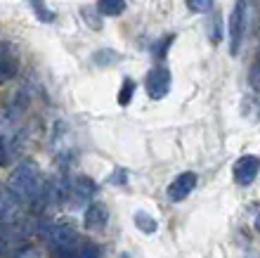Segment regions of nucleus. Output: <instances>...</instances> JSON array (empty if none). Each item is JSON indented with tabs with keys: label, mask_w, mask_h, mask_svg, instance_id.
<instances>
[{
	"label": "nucleus",
	"mask_w": 260,
	"mask_h": 258,
	"mask_svg": "<svg viewBox=\"0 0 260 258\" xmlns=\"http://www.w3.org/2000/svg\"><path fill=\"white\" fill-rule=\"evenodd\" d=\"M10 192L17 199H24V202H36L41 197L43 180L34 163H21L14 168V173L10 176Z\"/></svg>",
	"instance_id": "f257e3e1"
},
{
	"label": "nucleus",
	"mask_w": 260,
	"mask_h": 258,
	"mask_svg": "<svg viewBox=\"0 0 260 258\" xmlns=\"http://www.w3.org/2000/svg\"><path fill=\"white\" fill-rule=\"evenodd\" d=\"M246 21H248V10H246V0H237L230 12V21H227V31H230V52L237 54L241 48V38L246 31Z\"/></svg>",
	"instance_id": "f03ea898"
},
{
	"label": "nucleus",
	"mask_w": 260,
	"mask_h": 258,
	"mask_svg": "<svg viewBox=\"0 0 260 258\" xmlns=\"http://www.w3.org/2000/svg\"><path fill=\"white\" fill-rule=\"evenodd\" d=\"M171 90V71L166 67H156L151 69L147 76V93L151 100H164Z\"/></svg>",
	"instance_id": "7ed1b4c3"
},
{
	"label": "nucleus",
	"mask_w": 260,
	"mask_h": 258,
	"mask_svg": "<svg viewBox=\"0 0 260 258\" xmlns=\"http://www.w3.org/2000/svg\"><path fill=\"white\" fill-rule=\"evenodd\" d=\"M234 180H237V185H241V187H248V185L253 183L255 178H258L260 173V161L255 159V156H241L239 161L234 163Z\"/></svg>",
	"instance_id": "20e7f679"
},
{
	"label": "nucleus",
	"mask_w": 260,
	"mask_h": 258,
	"mask_svg": "<svg viewBox=\"0 0 260 258\" xmlns=\"http://www.w3.org/2000/svg\"><path fill=\"white\" fill-rule=\"evenodd\" d=\"M194 187H197V173H189V170L180 173L171 183V187H168V199L171 202H182V199H187L192 194Z\"/></svg>",
	"instance_id": "39448f33"
},
{
	"label": "nucleus",
	"mask_w": 260,
	"mask_h": 258,
	"mask_svg": "<svg viewBox=\"0 0 260 258\" xmlns=\"http://www.w3.org/2000/svg\"><path fill=\"white\" fill-rule=\"evenodd\" d=\"M76 242H78V235L74 232V227L57 225L55 230H52V244H55L57 251H74Z\"/></svg>",
	"instance_id": "423d86ee"
},
{
	"label": "nucleus",
	"mask_w": 260,
	"mask_h": 258,
	"mask_svg": "<svg viewBox=\"0 0 260 258\" xmlns=\"http://www.w3.org/2000/svg\"><path fill=\"white\" fill-rule=\"evenodd\" d=\"M107 218H109V213H107V206L104 204H90L88 211H85V227L88 230H100V227H104L107 225Z\"/></svg>",
	"instance_id": "0eeeda50"
},
{
	"label": "nucleus",
	"mask_w": 260,
	"mask_h": 258,
	"mask_svg": "<svg viewBox=\"0 0 260 258\" xmlns=\"http://www.w3.org/2000/svg\"><path fill=\"white\" fill-rule=\"evenodd\" d=\"M19 213V199L12 192H0V223L12 220Z\"/></svg>",
	"instance_id": "6e6552de"
},
{
	"label": "nucleus",
	"mask_w": 260,
	"mask_h": 258,
	"mask_svg": "<svg viewBox=\"0 0 260 258\" xmlns=\"http://www.w3.org/2000/svg\"><path fill=\"white\" fill-rule=\"evenodd\" d=\"M92 194H95V183L85 176H78V180L74 183V199L78 204H83V202H88Z\"/></svg>",
	"instance_id": "1a4fd4ad"
},
{
	"label": "nucleus",
	"mask_w": 260,
	"mask_h": 258,
	"mask_svg": "<svg viewBox=\"0 0 260 258\" xmlns=\"http://www.w3.org/2000/svg\"><path fill=\"white\" fill-rule=\"evenodd\" d=\"M14 74H17V62H14V57L0 52V83L10 81Z\"/></svg>",
	"instance_id": "9d476101"
},
{
	"label": "nucleus",
	"mask_w": 260,
	"mask_h": 258,
	"mask_svg": "<svg viewBox=\"0 0 260 258\" xmlns=\"http://www.w3.org/2000/svg\"><path fill=\"white\" fill-rule=\"evenodd\" d=\"M97 10L107 17H116L125 10V0H100L97 3Z\"/></svg>",
	"instance_id": "9b49d317"
},
{
	"label": "nucleus",
	"mask_w": 260,
	"mask_h": 258,
	"mask_svg": "<svg viewBox=\"0 0 260 258\" xmlns=\"http://www.w3.org/2000/svg\"><path fill=\"white\" fill-rule=\"evenodd\" d=\"M135 225L144 235H154V232H156V220H154L149 213H144V211H137L135 213Z\"/></svg>",
	"instance_id": "f8f14e48"
},
{
	"label": "nucleus",
	"mask_w": 260,
	"mask_h": 258,
	"mask_svg": "<svg viewBox=\"0 0 260 258\" xmlns=\"http://www.w3.org/2000/svg\"><path fill=\"white\" fill-rule=\"evenodd\" d=\"M187 7L192 12H211L213 0H187Z\"/></svg>",
	"instance_id": "ddd939ff"
},
{
	"label": "nucleus",
	"mask_w": 260,
	"mask_h": 258,
	"mask_svg": "<svg viewBox=\"0 0 260 258\" xmlns=\"http://www.w3.org/2000/svg\"><path fill=\"white\" fill-rule=\"evenodd\" d=\"M133 93H135V83L130 81V78H125V83H123V90H121V95H118V102L123 104H128L130 102V97H133Z\"/></svg>",
	"instance_id": "4468645a"
},
{
	"label": "nucleus",
	"mask_w": 260,
	"mask_h": 258,
	"mask_svg": "<svg viewBox=\"0 0 260 258\" xmlns=\"http://www.w3.org/2000/svg\"><path fill=\"white\" fill-rule=\"evenodd\" d=\"M28 5L34 7V12L38 14L41 19H45V21H50V19H52V14H50L48 10H45V3H43V0H28Z\"/></svg>",
	"instance_id": "2eb2a0df"
},
{
	"label": "nucleus",
	"mask_w": 260,
	"mask_h": 258,
	"mask_svg": "<svg viewBox=\"0 0 260 258\" xmlns=\"http://www.w3.org/2000/svg\"><path fill=\"white\" fill-rule=\"evenodd\" d=\"M78 258H100V249H97L95 244H85Z\"/></svg>",
	"instance_id": "dca6fc26"
},
{
	"label": "nucleus",
	"mask_w": 260,
	"mask_h": 258,
	"mask_svg": "<svg viewBox=\"0 0 260 258\" xmlns=\"http://www.w3.org/2000/svg\"><path fill=\"white\" fill-rule=\"evenodd\" d=\"M5 159H7V150H5V137L0 135V166L5 163Z\"/></svg>",
	"instance_id": "f3484780"
},
{
	"label": "nucleus",
	"mask_w": 260,
	"mask_h": 258,
	"mask_svg": "<svg viewBox=\"0 0 260 258\" xmlns=\"http://www.w3.org/2000/svg\"><path fill=\"white\" fill-rule=\"evenodd\" d=\"M255 230L260 232V213H258V216H255Z\"/></svg>",
	"instance_id": "a211bd4d"
}]
</instances>
